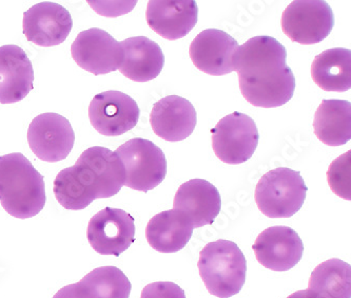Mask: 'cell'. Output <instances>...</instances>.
<instances>
[{
  "label": "cell",
  "instance_id": "1",
  "mask_svg": "<svg viewBox=\"0 0 351 298\" xmlns=\"http://www.w3.org/2000/svg\"><path fill=\"white\" fill-rule=\"evenodd\" d=\"M285 47L271 36H256L237 48L233 69L243 97L256 107L285 105L293 97L295 78L286 64Z\"/></svg>",
  "mask_w": 351,
  "mask_h": 298
},
{
  "label": "cell",
  "instance_id": "2",
  "mask_svg": "<svg viewBox=\"0 0 351 298\" xmlns=\"http://www.w3.org/2000/svg\"><path fill=\"white\" fill-rule=\"evenodd\" d=\"M125 166L115 152L94 146L80 154L54 181L55 197L66 209L80 211L96 199L117 195L125 185Z\"/></svg>",
  "mask_w": 351,
  "mask_h": 298
},
{
  "label": "cell",
  "instance_id": "3",
  "mask_svg": "<svg viewBox=\"0 0 351 298\" xmlns=\"http://www.w3.org/2000/svg\"><path fill=\"white\" fill-rule=\"evenodd\" d=\"M0 203L15 218H32L46 205L44 177L19 152L0 157Z\"/></svg>",
  "mask_w": 351,
  "mask_h": 298
},
{
  "label": "cell",
  "instance_id": "4",
  "mask_svg": "<svg viewBox=\"0 0 351 298\" xmlns=\"http://www.w3.org/2000/svg\"><path fill=\"white\" fill-rule=\"evenodd\" d=\"M197 268L208 292L219 298L234 296L246 282V258L232 241L208 243L201 251Z\"/></svg>",
  "mask_w": 351,
  "mask_h": 298
},
{
  "label": "cell",
  "instance_id": "5",
  "mask_svg": "<svg viewBox=\"0 0 351 298\" xmlns=\"http://www.w3.org/2000/svg\"><path fill=\"white\" fill-rule=\"evenodd\" d=\"M308 188L299 172L278 168L264 174L256 188L258 209L269 218H290L303 207Z\"/></svg>",
  "mask_w": 351,
  "mask_h": 298
},
{
  "label": "cell",
  "instance_id": "6",
  "mask_svg": "<svg viewBox=\"0 0 351 298\" xmlns=\"http://www.w3.org/2000/svg\"><path fill=\"white\" fill-rule=\"evenodd\" d=\"M125 166V185L135 191L147 192L160 185L167 174L164 152L145 139L129 140L115 150Z\"/></svg>",
  "mask_w": 351,
  "mask_h": 298
},
{
  "label": "cell",
  "instance_id": "7",
  "mask_svg": "<svg viewBox=\"0 0 351 298\" xmlns=\"http://www.w3.org/2000/svg\"><path fill=\"white\" fill-rule=\"evenodd\" d=\"M335 25L332 9L326 1H292L282 15V29L292 42L301 45L319 44Z\"/></svg>",
  "mask_w": 351,
  "mask_h": 298
},
{
  "label": "cell",
  "instance_id": "8",
  "mask_svg": "<svg viewBox=\"0 0 351 298\" xmlns=\"http://www.w3.org/2000/svg\"><path fill=\"white\" fill-rule=\"evenodd\" d=\"M215 156L223 163H245L258 147L260 135L254 119L244 113H233L223 117L211 130Z\"/></svg>",
  "mask_w": 351,
  "mask_h": 298
},
{
  "label": "cell",
  "instance_id": "9",
  "mask_svg": "<svg viewBox=\"0 0 351 298\" xmlns=\"http://www.w3.org/2000/svg\"><path fill=\"white\" fill-rule=\"evenodd\" d=\"M75 133L70 122L58 113H43L31 122L27 142L37 158L45 162H60L71 152Z\"/></svg>",
  "mask_w": 351,
  "mask_h": 298
},
{
  "label": "cell",
  "instance_id": "10",
  "mask_svg": "<svg viewBox=\"0 0 351 298\" xmlns=\"http://www.w3.org/2000/svg\"><path fill=\"white\" fill-rule=\"evenodd\" d=\"M71 54L82 69L94 76L117 71L123 60L121 43L97 28L82 31L72 44Z\"/></svg>",
  "mask_w": 351,
  "mask_h": 298
},
{
  "label": "cell",
  "instance_id": "11",
  "mask_svg": "<svg viewBox=\"0 0 351 298\" xmlns=\"http://www.w3.org/2000/svg\"><path fill=\"white\" fill-rule=\"evenodd\" d=\"M134 218L119 209L106 207L92 217L87 238L95 252L119 256L134 242Z\"/></svg>",
  "mask_w": 351,
  "mask_h": 298
},
{
  "label": "cell",
  "instance_id": "12",
  "mask_svg": "<svg viewBox=\"0 0 351 298\" xmlns=\"http://www.w3.org/2000/svg\"><path fill=\"white\" fill-rule=\"evenodd\" d=\"M139 113L136 102L117 90L97 94L89 106L92 126L106 137H119L134 128Z\"/></svg>",
  "mask_w": 351,
  "mask_h": 298
},
{
  "label": "cell",
  "instance_id": "13",
  "mask_svg": "<svg viewBox=\"0 0 351 298\" xmlns=\"http://www.w3.org/2000/svg\"><path fill=\"white\" fill-rule=\"evenodd\" d=\"M71 15L58 3H37L23 14V34L29 42L40 47L62 44L71 32Z\"/></svg>",
  "mask_w": 351,
  "mask_h": 298
},
{
  "label": "cell",
  "instance_id": "14",
  "mask_svg": "<svg viewBox=\"0 0 351 298\" xmlns=\"http://www.w3.org/2000/svg\"><path fill=\"white\" fill-rule=\"evenodd\" d=\"M256 260L264 268L285 272L302 260L304 244L298 233L289 227H271L258 235L254 242Z\"/></svg>",
  "mask_w": 351,
  "mask_h": 298
},
{
  "label": "cell",
  "instance_id": "15",
  "mask_svg": "<svg viewBox=\"0 0 351 298\" xmlns=\"http://www.w3.org/2000/svg\"><path fill=\"white\" fill-rule=\"evenodd\" d=\"M237 42L228 33L207 29L199 33L190 45L189 54L197 69L209 76H226L234 71L233 56Z\"/></svg>",
  "mask_w": 351,
  "mask_h": 298
},
{
  "label": "cell",
  "instance_id": "16",
  "mask_svg": "<svg viewBox=\"0 0 351 298\" xmlns=\"http://www.w3.org/2000/svg\"><path fill=\"white\" fill-rule=\"evenodd\" d=\"M147 23L154 32L169 41L189 34L199 19V8L193 0H151L146 12Z\"/></svg>",
  "mask_w": 351,
  "mask_h": 298
},
{
  "label": "cell",
  "instance_id": "17",
  "mask_svg": "<svg viewBox=\"0 0 351 298\" xmlns=\"http://www.w3.org/2000/svg\"><path fill=\"white\" fill-rule=\"evenodd\" d=\"M221 209V195L207 180L192 179L182 184L174 197L173 209L186 216L195 229L211 225Z\"/></svg>",
  "mask_w": 351,
  "mask_h": 298
},
{
  "label": "cell",
  "instance_id": "18",
  "mask_svg": "<svg viewBox=\"0 0 351 298\" xmlns=\"http://www.w3.org/2000/svg\"><path fill=\"white\" fill-rule=\"evenodd\" d=\"M151 126L160 138L168 142L185 140L196 126V111L188 100L170 95L153 106Z\"/></svg>",
  "mask_w": 351,
  "mask_h": 298
},
{
  "label": "cell",
  "instance_id": "19",
  "mask_svg": "<svg viewBox=\"0 0 351 298\" xmlns=\"http://www.w3.org/2000/svg\"><path fill=\"white\" fill-rule=\"evenodd\" d=\"M34 72L27 53L16 45L0 47V103L14 104L30 93Z\"/></svg>",
  "mask_w": 351,
  "mask_h": 298
},
{
  "label": "cell",
  "instance_id": "20",
  "mask_svg": "<svg viewBox=\"0 0 351 298\" xmlns=\"http://www.w3.org/2000/svg\"><path fill=\"white\" fill-rule=\"evenodd\" d=\"M123 60L119 71L137 83H146L160 76L164 68L162 48L146 36L130 37L121 42Z\"/></svg>",
  "mask_w": 351,
  "mask_h": 298
},
{
  "label": "cell",
  "instance_id": "21",
  "mask_svg": "<svg viewBox=\"0 0 351 298\" xmlns=\"http://www.w3.org/2000/svg\"><path fill=\"white\" fill-rule=\"evenodd\" d=\"M191 222L176 209L162 211L149 221L146 238L160 253H176L187 246L193 234Z\"/></svg>",
  "mask_w": 351,
  "mask_h": 298
},
{
  "label": "cell",
  "instance_id": "22",
  "mask_svg": "<svg viewBox=\"0 0 351 298\" xmlns=\"http://www.w3.org/2000/svg\"><path fill=\"white\" fill-rule=\"evenodd\" d=\"M313 129L322 143L341 146L351 139V104L344 100H323L315 111Z\"/></svg>",
  "mask_w": 351,
  "mask_h": 298
},
{
  "label": "cell",
  "instance_id": "23",
  "mask_svg": "<svg viewBox=\"0 0 351 298\" xmlns=\"http://www.w3.org/2000/svg\"><path fill=\"white\" fill-rule=\"evenodd\" d=\"M313 82L325 91L345 92L351 88V51L333 48L315 56L311 65Z\"/></svg>",
  "mask_w": 351,
  "mask_h": 298
},
{
  "label": "cell",
  "instance_id": "24",
  "mask_svg": "<svg viewBox=\"0 0 351 298\" xmlns=\"http://www.w3.org/2000/svg\"><path fill=\"white\" fill-rule=\"evenodd\" d=\"M308 292L313 298H351L350 264L343 260H326L311 273Z\"/></svg>",
  "mask_w": 351,
  "mask_h": 298
},
{
  "label": "cell",
  "instance_id": "25",
  "mask_svg": "<svg viewBox=\"0 0 351 298\" xmlns=\"http://www.w3.org/2000/svg\"><path fill=\"white\" fill-rule=\"evenodd\" d=\"M80 298H129L131 282L117 266H101L76 284Z\"/></svg>",
  "mask_w": 351,
  "mask_h": 298
},
{
  "label": "cell",
  "instance_id": "26",
  "mask_svg": "<svg viewBox=\"0 0 351 298\" xmlns=\"http://www.w3.org/2000/svg\"><path fill=\"white\" fill-rule=\"evenodd\" d=\"M351 152L342 154L333 161L327 172L329 186L335 195L343 199L351 200Z\"/></svg>",
  "mask_w": 351,
  "mask_h": 298
},
{
  "label": "cell",
  "instance_id": "27",
  "mask_svg": "<svg viewBox=\"0 0 351 298\" xmlns=\"http://www.w3.org/2000/svg\"><path fill=\"white\" fill-rule=\"evenodd\" d=\"M141 298H186L185 291L171 282H158L147 284Z\"/></svg>",
  "mask_w": 351,
  "mask_h": 298
},
{
  "label": "cell",
  "instance_id": "28",
  "mask_svg": "<svg viewBox=\"0 0 351 298\" xmlns=\"http://www.w3.org/2000/svg\"><path fill=\"white\" fill-rule=\"evenodd\" d=\"M88 3L95 10L96 13L106 16L111 9L117 10L121 15L129 13L136 5L137 1H88Z\"/></svg>",
  "mask_w": 351,
  "mask_h": 298
},
{
  "label": "cell",
  "instance_id": "29",
  "mask_svg": "<svg viewBox=\"0 0 351 298\" xmlns=\"http://www.w3.org/2000/svg\"><path fill=\"white\" fill-rule=\"evenodd\" d=\"M53 298H80L76 284H69V286L62 288L58 293L53 296Z\"/></svg>",
  "mask_w": 351,
  "mask_h": 298
},
{
  "label": "cell",
  "instance_id": "30",
  "mask_svg": "<svg viewBox=\"0 0 351 298\" xmlns=\"http://www.w3.org/2000/svg\"><path fill=\"white\" fill-rule=\"evenodd\" d=\"M287 298H313L308 290L306 291H298L292 293L291 295L288 296Z\"/></svg>",
  "mask_w": 351,
  "mask_h": 298
}]
</instances>
